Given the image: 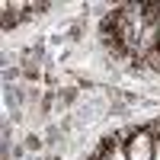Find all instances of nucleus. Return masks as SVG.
<instances>
[{"label": "nucleus", "mask_w": 160, "mask_h": 160, "mask_svg": "<svg viewBox=\"0 0 160 160\" xmlns=\"http://www.w3.org/2000/svg\"><path fill=\"white\" fill-rule=\"evenodd\" d=\"M125 151H128V160H154V131H138Z\"/></svg>", "instance_id": "1"}, {"label": "nucleus", "mask_w": 160, "mask_h": 160, "mask_svg": "<svg viewBox=\"0 0 160 160\" xmlns=\"http://www.w3.org/2000/svg\"><path fill=\"white\" fill-rule=\"evenodd\" d=\"M106 160H128V151L122 148V144H112L109 154H106Z\"/></svg>", "instance_id": "2"}, {"label": "nucleus", "mask_w": 160, "mask_h": 160, "mask_svg": "<svg viewBox=\"0 0 160 160\" xmlns=\"http://www.w3.org/2000/svg\"><path fill=\"white\" fill-rule=\"evenodd\" d=\"M154 160H160V135H154Z\"/></svg>", "instance_id": "3"}]
</instances>
